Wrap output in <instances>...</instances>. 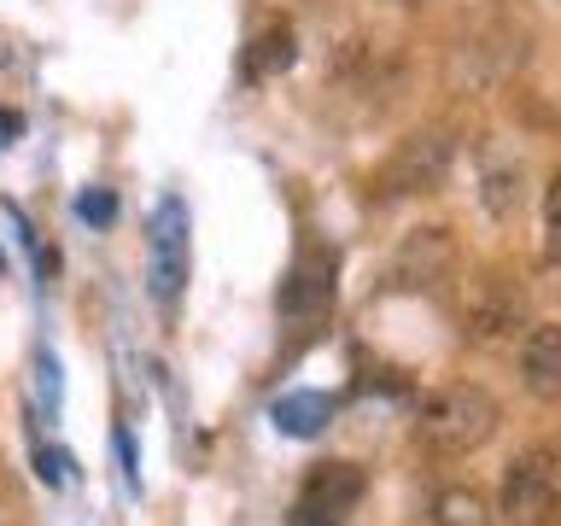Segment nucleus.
<instances>
[{
	"label": "nucleus",
	"instance_id": "obj_10",
	"mask_svg": "<svg viewBox=\"0 0 561 526\" xmlns=\"http://www.w3.org/2000/svg\"><path fill=\"white\" fill-rule=\"evenodd\" d=\"M363 468L357 462H316L310 468V480H305V503H316V508H328L333 521H345L351 508L363 503Z\"/></svg>",
	"mask_w": 561,
	"mask_h": 526
},
{
	"label": "nucleus",
	"instance_id": "obj_2",
	"mask_svg": "<svg viewBox=\"0 0 561 526\" xmlns=\"http://www.w3.org/2000/svg\"><path fill=\"white\" fill-rule=\"evenodd\" d=\"M497 398L485 392V386L473 380H456V386H438V392L421 398L415 410V445L433 450V456H468L491 445V433H497Z\"/></svg>",
	"mask_w": 561,
	"mask_h": 526
},
{
	"label": "nucleus",
	"instance_id": "obj_11",
	"mask_svg": "<svg viewBox=\"0 0 561 526\" xmlns=\"http://www.w3.org/2000/svg\"><path fill=\"white\" fill-rule=\"evenodd\" d=\"M480 205L491 222H515L520 205H526V175H520V158H485L480 170Z\"/></svg>",
	"mask_w": 561,
	"mask_h": 526
},
{
	"label": "nucleus",
	"instance_id": "obj_14",
	"mask_svg": "<svg viewBox=\"0 0 561 526\" xmlns=\"http://www.w3.org/2000/svg\"><path fill=\"white\" fill-rule=\"evenodd\" d=\"M293 65V24H270L252 42V53H245V77L263 82V77H275V70H287Z\"/></svg>",
	"mask_w": 561,
	"mask_h": 526
},
{
	"label": "nucleus",
	"instance_id": "obj_12",
	"mask_svg": "<svg viewBox=\"0 0 561 526\" xmlns=\"http://www.w3.org/2000/svg\"><path fill=\"white\" fill-rule=\"evenodd\" d=\"M270 421L280 433H293V438H316L333 421V398H322V392H287V398L270 403Z\"/></svg>",
	"mask_w": 561,
	"mask_h": 526
},
{
	"label": "nucleus",
	"instance_id": "obj_20",
	"mask_svg": "<svg viewBox=\"0 0 561 526\" xmlns=\"http://www.w3.org/2000/svg\"><path fill=\"white\" fill-rule=\"evenodd\" d=\"M12 135H24V117H18V112H0V147H12Z\"/></svg>",
	"mask_w": 561,
	"mask_h": 526
},
{
	"label": "nucleus",
	"instance_id": "obj_5",
	"mask_svg": "<svg viewBox=\"0 0 561 526\" xmlns=\"http://www.w3.org/2000/svg\"><path fill=\"white\" fill-rule=\"evenodd\" d=\"M526 287L503 270H485L473 281L468 305H462V333L468 345H508L515 333H526Z\"/></svg>",
	"mask_w": 561,
	"mask_h": 526
},
{
	"label": "nucleus",
	"instance_id": "obj_21",
	"mask_svg": "<svg viewBox=\"0 0 561 526\" xmlns=\"http://www.w3.org/2000/svg\"><path fill=\"white\" fill-rule=\"evenodd\" d=\"M0 270H7V258H0Z\"/></svg>",
	"mask_w": 561,
	"mask_h": 526
},
{
	"label": "nucleus",
	"instance_id": "obj_16",
	"mask_svg": "<svg viewBox=\"0 0 561 526\" xmlns=\"http://www.w3.org/2000/svg\"><path fill=\"white\" fill-rule=\"evenodd\" d=\"M24 515H30V508H24V491H18V480L0 468V526H24Z\"/></svg>",
	"mask_w": 561,
	"mask_h": 526
},
{
	"label": "nucleus",
	"instance_id": "obj_15",
	"mask_svg": "<svg viewBox=\"0 0 561 526\" xmlns=\"http://www.w3.org/2000/svg\"><path fill=\"white\" fill-rule=\"evenodd\" d=\"M543 252L561 258V170L550 175V187H543Z\"/></svg>",
	"mask_w": 561,
	"mask_h": 526
},
{
	"label": "nucleus",
	"instance_id": "obj_9",
	"mask_svg": "<svg viewBox=\"0 0 561 526\" xmlns=\"http://www.w3.org/2000/svg\"><path fill=\"white\" fill-rule=\"evenodd\" d=\"M520 386L538 403L561 398V322H533L520 333Z\"/></svg>",
	"mask_w": 561,
	"mask_h": 526
},
{
	"label": "nucleus",
	"instance_id": "obj_4",
	"mask_svg": "<svg viewBox=\"0 0 561 526\" xmlns=\"http://www.w3.org/2000/svg\"><path fill=\"white\" fill-rule=\"evenodd\" d=\"M193 222H187V205L182 199H164L147 222V287L158 305H175L187 287V270H193Z\"/></svg>",
	"mask_w": 561,
	"mask_h": 526
},
{
	"label": "nucleus",
	"instance_id": "obj_19",
	"mask_svg": "<svg viewBox=\"0 0 561 526\" xmlns=\"http://www.w3.org/2000/svg\"><path fill=\"white\" fill-rule=\"evenodd\" d=\"M35 468H42V480H47V485H65V456H59V450L35 445Z\"/></svg>",
	"mask_w": 561,
	"mask_h": 526
},
{
	"label": "nucleus",
	"instance_id": "obj_1",
	"mask_svg": "<svg viewBox=\"0 0 561 526\" xmlns=\"http://www.w3.org/2000/svg\"><path fill=\"white\" fill-rule=\"evenodd\" d=\"M533 42H538V24H533V12H526V0H485V7L473 12L462 47H456L450 77L468 70V88H503L526 59H533Z\"/></svg>",
	"mask_w": 561,
	"mask_h": 526
},
{
	"label": "nucleus",
	"instance_id": "obj_13",
	"mask_svg": "<svg viewBox=\"0 0 561 526\" xmlns=\"http://www.w3.org/2000/svg\"><path fill=\"white\" fill-rule=\"evenodd\" d=\"M433 526H491V503L473 485H445L433 498Z\"/></svg>",
	"mask_w": 561,
	"mask_h": 526
},
{
	"label": "nucleus",
	"instance_id": "obj_7",
	"mask_svg": "<svg viewBox=\"0 0 561 526\" xmlns=\"http://www.w3.org/2000/svg\"><path fill=\"white\" fill-rule=\"evenodd\" d=\"M561 503V462L550 450H526L503 473V521L508 526H550Z\"/></svg>",
	"mask_w": 561,
	"mask_h": 526
},
{
	"label": "nucleus",
	"instance_id": "obj_18",
	"mask_svg": "<svg viewBox=\"0 0 561 526\" xmlns=\"http://www.w3.org/2000/svg\"><path fill=\"white\" fill-rule=\"evenodd\" d=\"M287 526H340V521H333L328 508H316V503L298 498V503H293V515H287Z\"/></svg>",
	"mask_w": 561,
	"mask_h": 526
},
{
	"label": "nucleus",
	"instance_id": "obj_8",
	"mask_svg": "<svg viewBox=\"0 0 561 526\" xmlns=\"http://www.w3.org/2000/svg\"><path fill=\"white\" fill-rule=\"evenodd\" d=\"M456 270V235L450 228H410L398 245H392V263H386V281L403 293H421V287H438Z\"/></svg>",
	"mask_w": 561,
	"mask_h": 526
},
{
	"label": "nucleus",
	"instance_id": "obj_3",
	"mask_svg": "<svg viewBox=\"0 0 561 526\" xmlns=\"http://www.w3.org/2000/svg\"><path fill=\"white\" fill-rule=\"evenodd\" d=\"M456 164V140L450 129H415V135H403L392 158L375 170V182H368V193L375 199H410V193H438L445 187V175Z\"/></svg>",
	"mask_w": 561,
	"mask_h": 526
},
{
	"label": "nucleus",
	"instance_id": "obj_17",
	"mask_svg": "<svg viewBox=\"0 0 561 526\" xmlns=\"http://www.w3.org/2000/svg\"><path fill=\"white\" fill-rule=\"evenodd\" d=\"M77 210H82L88 222H112V217H117V199H112V193H82Z\"/></svg>",
	"mask_w": 561,
	"mask_h": 526
},
{
	"label": "nucleus",
	"instance_id": "obj_6",
	"mask_svg": "<svg viewBox=\"0 0 561 526\" xmlns=\"http://www.w3.org/2000/svg\"><path fill=\"white\" fill-rule=\"evenodd\" d=\"M333 275H340V252H333V245H305V252L293 258L287 281H280V293H275L280 322H298V328L322 322L333 310V293H340Z\"/></svg>",
	"mask_w": 561,
	"mask_h": 526
}]
</instances>
